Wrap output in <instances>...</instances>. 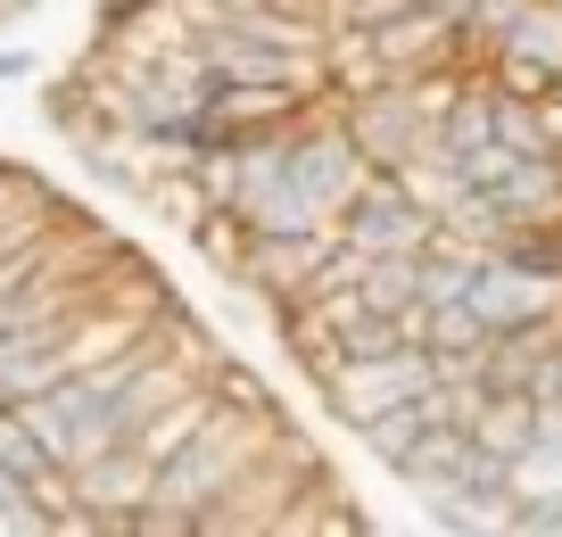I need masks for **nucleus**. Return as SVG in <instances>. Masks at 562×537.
I'll return each instance as SVG.
<instances>
[{"label":"nucleus","instance_id":"1","mask_svg":"<svg viewBox=\"0 0 562 537\" xmlns=\"http://www.w3.org/2000/svg\"><path fill=\"white\" fill-rule=\"evenodd\" d=\"M290 414H240V405L215 398V414L199 422L191 438H182L175 455L158 463V480H149V496L140 504H166V513H199V504L215 496V488H232L248 463H257L265 447H273V430Z\"/></svg>","mask_w":562,"mask_h":537},{"label":"nucleus","instance_id":"2","mask_svg":"<svg viewBox=\"0 0 562 537\" xmlns=\"http://www.w3.org/2000/svg\"><path fill=\"white\" fill-rule=\"evenodd\" d=\"M430 347L422 339H405V347H381V356H348V365L323 381V405H331V422L339 430H364L381 405H405L422 381H430Z\"/></svg>","mask_w":562,"mask_h":537},{"label":"nucleus","instance_id":"3","mask_svg":"<svg viewBox=\"0 0 562 537\" xmlns=\"http://www.w3.org/2000/svg\"><path fill=\"white\" fill-rule=\"evenodd\" d=\"M339 240H348L356 257H397V248L414 257V248L430 240V215L397 191V174H389V166H364L356 199L339 208Z\"/></svg>","mask_w":562,"mask_h":537},{"label":"nucleus","instance_id":"4","mask_svg":"<svg viewBox=\"0 0 562 537\" xmlns=\"http://www.w3.org/2000/svg\"><path fill=\"white\" fill-rule=\"evenodd\" d=\"M463 306L480 314L488 331H513V323H538V314H562V281H546V273H529V265H513V257H480V273H472V290H463Z\"/></svg>","mask_w":562,"mask_h":537},{"label":"nucleus","instance_id":"5","mask_svg":"<svg viewBox=\"0 0 562 537\" xmlns=\"http://www.w3.org/2000/svg\"><path fill=\"white\" fill-rule=\"evenodd\" d=\"M372 51H381L389 75H422V67H456V58H472V51H463V25L447 18V9H430V0H414L405 18L372 25Z\"/></svg>","mask_w":562,"mask_h":537},{"label":"nucleus","instance_id":"6","mask_svg":"<svg viewBox=\"0 0 562 537\" xmlns=\"http://www.w3.org/2000/svg\"><path fill=\"white\" fill-rule=\"evenodd\" d=\"M529 438H538V398H529V389H488L480 414H472V447H488V455L513 463Z\"/></svg>","mask_w":562,"mask_h":537},{"label":"nucleus","instance_id":"7","mask_svg":"<svg viewBox=\"0 0 562 537\" xmlns=\"http://www.w3.org/2000/svg\"><path fill=\"white\" fill-rule=\"evenodd\" d=\"M207 414H215V389H207V381H191L182 398H166L149 422H133V447L149 455V463H166V455H175V447H182V438H191Z\"/></svg>","mask_w":562,"mask_h":537},{"label":"nucleus","instance_id":"8","mask_svg":"<svg viewBox=\"0 0 562 537\" xmlns=\"http://www.w3.org/2000/svg\"><path fill=\"white\" fill-rule=\"evenodd\" d=\"M182 240L199 248V265H207L215 281H240V257H248V215L240 208H207Z\"/></svg>","mask_w":562,"mask_h":537},{"label":"nucleus","instance_id":"9","mask_svg":"<svg viewBox=\"0 0 562 537\" xmlns=\"http://www.w3.org/2000/svg\"><path fill=\"white\" fill-rule=\"evenodd\" d=\"M496 51H513V58H538V67H554L562 75V9L554 0H529L521 18L496 34Z\"/></svg>","mask_w":562,"mask_h":537},{"label":"nucleus","instance_id":"10","mask_svg":"<svg viewBox=\"0 0 562 537\" xmlns=\"http://www.w3.org/2000/svg\"><path fill=\"white\" fill-rule=\"evenodd\" d=\"M422 430H430V422H422V405L405 398V405H381V414H372V422H364V430H356V438H364V455H372V463L389 471V463H397V455L414 447Z\"/></svg>","mask_w":562,"mask_h":537},{"label":"nucleus","instance_id":"11","mask_svg":"<svg viewBox=\"0 0 562 537\" xmlns=\"http://www.w3.org/2000/svg\"><path fill=\"white\" fill-rule=\"evenodd\" d=\"M0 471H18L25 488H34L42 471H58V463H50V447H42V438L18 422V405H0Z\"/></svg>","mask_w":562,"mask_h":537},{"label":"nucleus","instance_id":"12","mask_svg":"<svg viewBox=\"0 0 562 537\" xmlns=\"http://www.w3.org/2000/svg\"><path fill=\"white\" fill-rule=\"evenodd\" d=\"M0 537H50V513L34 504V488L18 471H0Z\"/></svg>","mask_w":562,"mask_h":537},{"label":"nucleus","instance_id":"13","mask_svg":"<svg viewBox=\"0 0 562 537\" xmlns=\"http://www.w3.org/2000/svg\"><path fill=\"white\" fill-rule=\"evenodd\" d=\"M505 537H562V496H513Z\"/></svg>","mask_w":562,"mask_h":537},{"label":"nucleus","instance_id":"14","mask_svg":"<svg viewBox=\"0 0 562 537\" xmlns=\"http://www.w3.org/2000/svg\"><path fill=\"white\" fill-rule=\"evenodd\" d=\"M529 398H538V405H554V414H562V339L546 347V365H538V381H529Z\"/></svg>","mask_w":562,"mask_h":537},{"label":"nucleus","instance_id":"15","mask_svg":"<svg viewBox=\"0 0 562 537\" xmlns=\"http://www.w3.org/2000/svg\"><path fill=\"white\" fill-rule=\"evenodd\" d=\"M18 75H34V51H0V83H18Z\"/></svg>","mask_w":562,"mask_h":537},{"label":"nucleus","instance_id":"16","mask_svg":"<svg viewBox=\"0 0 562 537\" xmlns=\"http://www.w3.org/2000/svg\"><path fill=\"white\" fill-rule=\"evenodd\" d=\"M42 0H0V25H18V18H34Z\"/></svg>","mask_w":562,"mask_h":537}]
</instances>
